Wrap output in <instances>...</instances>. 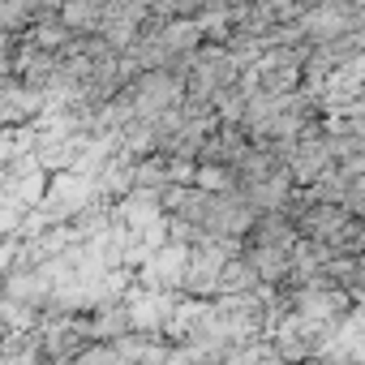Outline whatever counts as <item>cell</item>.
Returning <instances> with one entry per match:
<instances>
[{"mask_svg":"<svg viewBox=\"0 0 365 365\" xmlns=\"http://www.w3.org/2000/svg\"><path fill=\"white\" fill-rule=\"evenodd\" d=\"M241 78V65L232 61V52L224 43H202L194 52V65L185 73V99H198V103H211L220 91L237 86Z\"/></svg>","mask_w":365,"mask_h":365,"instance_id":"1","label":"cell"},{"mask_svg":"<svg viewBox=\"0 0 365 365\" xmlns=\"http://www.w3.org/2000/svg\"><path fill=\"white\" fill-rule=\"evenodd\" d=\"M125 99L133 103L138 120H159V116H168L185 103V82L168 69H146L125 86Z\"/></svg>","mask_w":365,"mask_h":365,"instance_id":"2","label":"cell"},{"mask_svg":"<svg viewBox=\"0 0 365 365\" xmlns=\"http://www.w3.org/2000/svg\"><path fill=\"white\" fill-rule=\"evenodd\" d=\"M288 168L297 176V185H314L335 168V146H331V129L327 120L309 125L297 142H288Z\"/></svg>","mask_w":365,"mask_h":365,"instance_id":"3","label":"cell"},{"mask_svg":"<svg viewBox=\"0 0 365 365\" xmlns=\"http://www.w3.org/2000/svg\"><path fill=\"white\" fill-rule=\"evenodd\" d=\"M185 267H190V245H159L146 262H142V288H159V292H180L185 288Z\"/></svg>","mask_w":365,"mask_h":365,"instance_id":"4","label":"cell"},{"mask_svg":"<svg viewBox=\"0 0 365 365\" xmlns=\"http://www.w3.org/2000/svg\"><path fill=\"white\" fill-rule=\"evenodd\" d=\"M176 292H159V288H142V292H129L125 309H129V322L133 331L142 335H159L172 327V314H176Z\"/></svg>","mask_w":365,"mask_h":365,"instance_id":"5","label":"cell"},{"mask_svg":"<svg viewBox=\"0 0 365 365\" xmlns=\"http://www.w3.org/2000/svg\"><path fill=\"white\" fill-rule=\"evenodd\" d=\"M258 288V275H254V267L237 254V258H228L224 262V271H220V292L215 297H245V292H254Z\"/></svg>","mask_w":365,"mask_h":365,"instance_id":"6","label":"cell"}]
</instances>
